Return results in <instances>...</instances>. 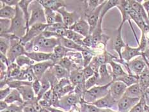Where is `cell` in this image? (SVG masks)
<instances>
[{
	"mask_svg": "<svg viewBox=\"0 0 149 112\" xmlns=\"http://www.w3.org/2000/svg\"><path fill=\"white\" fill-rule=\"evenodd\" d=\"M26 21L21 8L19 6H16V14L14 19L11 20V26L6 33H11L17 37H23L26 33Z\"/></svg>",
	"mask_w": 149,
	"mask_h": 112,
	"instance_id": "1",
	"label": "cell"
},
{
	"mask_svg": "<svg viewBox=\"0 0 149 112\" xmlns=\"http://www.w3.org/2000/svg\"><path fill=\"white\" fill-rule=\"evenodd\" d=\"M112 82L102 86H93L90 90H86L84 93L85 101L86 102H89L91 104L99 100V99L105 97L106 95L108 94L109 92L108 88L110 87V85H111Z\"/></svg>",
	"mask_w": 149,
	"mask_h": 112,
	"instance_id": "2",
	"label": "cell"
},
{
	"mask_svg": "<svg viewBox=\"0 0 149 112\" xmlns=\"http://www.w3.org/2000/svg\"><path fill=\"white\" fill-rule=\"evenodd\" d=\"M59 44V41L55 38H45L42 34L35 38L33 44V50L35 52L40 51L45 53V51L53 49Z\"/></svg>",
	"mask_w": 149,
	"mask_h": 112,
	"instance_id": "3",
	"label": "cell"
},
{
	"mask_svg": "<svg viewBox=\"0 0 149 112\" xmlns=\"http://www.w3.org/2000/svg\"><path fill=\"white\" fill-rule=\"evenodd\" d=\"M35 4L31 6V16L29 22V28L36 24H47L46 14L44 8L38 1H34Z\"/></svg>",
	"mask_w": 149,
	"mask_h": 112,
	"instance_id": "4",
	"label": "cell"
},
{
	"mask_svg": "<svg viewBox=\"0 0 149 112\" xmlns=\"http://www.w3.org/2000/svg\"><path fill=\"white\" fill-rule=\"evenodd\" d=\"M47 26L48 24H36L33 25L24 36L20 38L19 42L22 46H24L26 44L31 40L33 38L40 35L46 30Z\"/></svg>",
	"mask_w": 149,
	"mask_h": 112,
	"instance_id": "5",
	"label": "cell"
},
{
	"mask_svg": "<svg viewBox=\"0 0 149 112\" xmlns=\"http://www.w3.org/2000/svg\"><path fill=\"white\" fill-rule=\"evenodd\" d=\"M128 86L120 81H113L109 87V92L115 100L118 101L123 96Z\"/></svg>",
	"mask_w": 149,
	"mask_h": 112,
	"instance_id": "6",
	"label": "cell"
},
{
	"mask_svg": "<svg viewBox=\"0 0 149 112\" xmlns=\"http://www.w3.org/2000/svg\"><path fill=\"white\" fill-rule=\"evenodd\" d=\"M141 98H132L123 96L117 102L118 111L129 112L135 105L140 102Z\"/></svg>",
	"mask_w": 149,
	"mask_h": 112,
	"instance_id": "7",
	"label": "cell"
},
{
	"mask_svg": "<svg viewBox=\"0 0 149 112\" xmlns=\"http://www.w3.org/2000/svg\"><path fill=\"white\" fill-rule=\"evenodd\" d=\"M58 13L61 15L63 18V23L66 26L69 28L71 26H72L74 24L79 20V15L77 14L76 12H69L67 11V10L65 7H62L60 8L57 11Z\"/></svg>",
	"mask_w": 149,
	"mask_h": 112,
	"instance_id": "8",
	"label": "cell"
},
{
	"mask_svg": "<svg viewBox=\"0 0 149 112\" xmlns=\"http://www.w3.org/2000/svg\"><path fill=\"white\" fill-rule=\"evenodd\" d=\"M104 3L105 1L95 10L91 12V13L89 15H87V20H88V23L90 26V35H91V33H92L94 31L95 28L97 26L100 19V12H101L102 8L104 5Z\"/></svg>",
	"mask_w": 149,
	"mask_h": 112,
	"instance_id": "9",
	"label": "cell"
},
{
	"mask_svg": "<svg viewBox=\"0 0 149 112\" xmlns=\"http://www.w3.org/2000/svg\"><path fill=\"white\" fill-rule=\"evenodd\" d=\"M26 53V52L23 46L21 45L19 41L18 42L14 43L9 48L6 55H7L9 62L13 63L14 60L17 59L19 56L24 55Z\"/></svg>",
	"mask_w": 149,
	"mask_h": 112,
	"instance_id": "10",
	"label": "cell"
},
{
	"mask_svg": "<svg viewBox=\"0 0 149 112\" xmlns=\"http://www.w3.org/2000/svg\"><path fill=\"white\" fill-rule=\"evenodd\" d=\"M69 30H73L85 37H87L90 35V26L88 22L84 20L83 19H80L75 24H74L72 26L69 27Z\"/></svg>",
	"mask_w": 149,
	"mask_h": 112,
	"instance_id": "11",
	"label": "cell"
},
{
	"mask_svg": "<svg viewBox=\"0 0 149 112\" xmlns=\"http://www.w3.org/2000/svg\"><path fill=\"white\" fill-rule=\"evenodd\" d=\"M54 65L55 64L53 61L48 60L35 64L31 67L37 79L39 80V79H40L42 76H43L45 72L46 71L47 69L52 66H54Z\"/></svg>",
	"mask_w": 149,
	"mask_h": 112,
	"instance_id": "12",
	"label": "cell"
},
{
	"mask_svg": "<svg viewBox=\"0 0 149 112\" xmlns=\"http://www.w3.org/2000/svg\"><path fill=\"white\" fill-rule=\"evenodd\" d=\"M127 65L128 69L129 70V74H132L130 72L132 71L138 76L141 74L145 69V67H147V64L145 61L140 59H136L130 61V62H127Z\"/></svg>",
	"mask_w": 149,
	"mask_h": 112,
	"instance_id": "13",
	"label": "cell"
},
{
	"mask_svg": "<svg viewBox=\"0 0 149 112\" xmlns=\"http://www.w3.org/2000/svg\"><path fill=\"white\" fill-rule=\"evenodd\" d=\"M116 102V101L115 100L109 92L108 94L106 95L105 97L99 99V100L90 104L94 105L99 108H112L115 104Z\"/></svg>",
	"mask_w": 149,
	"mask_h": 112,
	"instance_id": "14",
	"label": "cell"
},
{
	"mask_svg": "<svg viewBox=\"0 0 149 112\" xmlns=\"http://www.w3.org/2000/svg\"><path fill=\"white\" fill-rule=\"evenodd\" d=\"M38 2L44 9H50L54 12H57L60 8L66 6L65 2L63 1H58V0H50V1L45 0V1H38Z\"/></svg>",
	"mask_w": 149,
	"mask_h": 112,
	"instance_id": "15",
	"label": "cell"
},
{
	"mask_svg": "<svg viewBox=\"0 0 149 112\" xmlns=\"http://www.w3.org/2000/svg\"><path fill=\"white\" fill-rule=\"evenodd\" d=\"M79 97L76 94H70L65 96L61 98L60 102H58V106L64 108L65 110H67L66 107H67V109H69L72 106L76 104L78 102Z\"/></svg>",
	"mask_w": 149,
	"mask_h": 112,
	"instance_id": "16",
	"label": "cell"
},
{
	"mask_svg": "<svg viewBox=\"0 0 149 112\" xmlns=\"http://www.w3.org/2000/svg\"><path fill=\"white\" fill-rule=\"evenodd\" d=\"M122 24L120 25V26L118 29L117 34L116 35V37L115 38L114 43H113V47H114L115 50L117 52L118 54V56L120 58V60H123L122 56V49L123 47H124L125 44L123 41L122 37Z\"/></svg>",
	"mask_w": 149,
	"mask_h": 112,
	"instance_id": "17",
	"label": "cell"
},
{
	"mask_svg": "<svg viewBox=\"0 0 149 112\" xmlns=\"http://www.w3.org/2000/svg\"><path fill=\"white\" fill-rule=\"evenodd\" d=\"M141 51L140 47L132 48L127 45L125 46V50L122 52V59H124L128 62H130L132 58L139 55H142L143 54Z\"/></svg>",
	"mask_w": 149,
	"mask_h": 112,
	"instance_id": "18",
	"label": "cell"
},
{
	"mask_svg": "<svg viewBox=\"0 0 149 112\" xmlns=\"http://www.w3.org/2000/svg\"><path fill=\"white\" fill-rule=\"evenodd\" d=\"M25 55L30 58L31 60L34 61V62H45V61L51 60L52 53H47L42 52H26Z\"/></svg>",
	"mask_w": 149,
	"mask_h": 112,
	"instance_id": "19",
	"label": "cell"
},
{
	"mask_svg": "<svg viewBox=\"0 0 149 112\" xmlns=\"http://www.w3.org/2000/svg\"><path fill=\"white\" fill-rule=\"evenodd\" d=\"M142 95H143V91L139 83H136L127 87L124 96L132 98H141Z\"/></svg>",
	"mask_w": 149,
	"mask_h": 112,
	"instance_id": "20",
	"label": "cell"
},
{
	"mask_svg": "<svg viewBox=\"0 0 149 112\" xmlns=\"http://www.w3.org/2000/svg\"><path fill=\"white\" fill-rule=\"evenodd\" d=\"M31 0L30 1H27V0H21L19 3L18 6L19 8H21L22 13H23L24 17L26 21V33L30 30V28H29V22H30V14H29V6L32 3Z\"/></svg>",
	"mask_w": 149,
	"mask_h": 112,
	"instance_id": "21",
	"label": "cell"
},
{
	"mask_svg": "<svg viewBox=\"0 0 149 112\" xmlns=\"http://www.w3.org/2000/svg\"><path fill=\"white\" fill-rule=\"evenodd\" d=\"M119 1H114V0H110V1H105L104 5L103 7L102 8L101 12H100V19H99V21L98 22L97 26L98 28H102V19L104 17L106 14L108 12L110 9L115 7L116 6H118L119 4Z\"/></svg>",
	"mask_w": 149,
	"mask_h": 112,
	"instance_id": "22",
	"label": "cell"
},
{
	"mask_svg": "<svg viewBox=\"0 0 149 112\" xmlns=\"http://www.w3.org/2000/svg\"><path fill=\"white\" fill-rule=\"evenodd\" d=\"M3 6L0 8V17H1V19H11L12 20L15 16L16 7L13 8L12 6H9L5 5L4 3H3Z\"/></svg>",
	"mask_w": 149,
	"mask_h": 112,
	"instance_id": "23",
	"label": "cell"
},
{
	"mask_svg": "<svg viewBox=\"0 0 149 112\" xmlns=\"http://www.w3.org/2000/svg\"><path fill=\"white\" fill-rule=\"evenodd\" d=\"M22 96L23 100L25 101H30L34 99V91L32 86L30 85L22 86L17 88Z\"/></svg>",
	"mask_w": 149,
	"mask_h": 112,
	"instance_id": "24",
	"label": "cell"
},
{
	"mask_svg": "<svg viewBox=\"0 0 149 112\" xmlns=\"http://www.w3.org/2000/svg\"><path fill=\"white\" fill-rule=\"evenodd\" d=\"M70 81L74 86H76L81 83L85 82V78L83 71L78 70H72L70 73Z\"/></svg>",
	"mask_w": 149,
	"mask_h": 112,
	"instance_id": "25",
	"label": "cell"
},
{
	"mask_svg": "<svg viewBox=\"0 0 149 112\" xmlns=\"http://www.w3.org/2000/svg\"><path fill=\"white\" fill-rule=\"evenodd\" d=\"M115 81H122L127 85L128 87L134 84H136L138 83L139 81V76L136 75H133L132 74H127L125 76H123L119 78H116Z\"/></svg>",
	"mask_w": 149,
	"mask_h": 112,
	"instance_id": "26",
	"label": "cell"
},
{
	"mask_svg": "<svg viewBox=\"0 0 149 112\" xmlns=\"http://www.w3.org/2000/svg\"><path fill=\"white\" fill-rule=\"evenodd\" d=\"M60 40L61 46H64L66 48H69V49H76L77 51H80L83 52L84 51H86L85 48L83 47V46H80V45L76 44L74 42V41L68 39L67 38L63 37H60Z\"/></svg>",
	"mask_w": 149,
	"mask_h": 112,
	"instance_id": "27",
	"label": "cell"
},
{
	"mask_svg": "<svg viewBox=\"0 0 149 112\" xmlns=\"http://www.w3.org/2000/svg\"><path fill=\"white\" fill-rule=\"evenodd\" d=\"M139 81H140L139 85H140L142 91L144 93V92L149 87V72L147 66L139 76Z\"/></svg>",
	"mask_w": 149,
	"mask_h": 112,
	"instance_id": "28",
	"label": "cell"
},
{
	"mask_svg": "<svg viewBox=\"0 0 149 112\" xmlns=\"http://www.w3.org/2000/svg\"><path fill=\"white\" fill-rule=\"evenodd\" d=\"M65 38L74 41V42L80 45V46H83V39H84L82 35L76 33V32H75L73 30H70L68 29L66 32Z\"/></svg>",
	"mask_w": 149,
	"mask_h": 112,
	"instance_id": "29",
	"label": "cell"
},
{
	"mask_svg": "<svg viewBox=\"0 0 149 112\" xmlns=\"http://www.w3.org/2000/svg\"><path fill=\"white\" fill-rule=\"evenodd\" d=\"M7 103H12V102L17 101L20 103H23V99L22 98V96L19 92L17 89L13 90L10 94L6 97V98L4 100Z\"/></svg>",
	"mask_w": 149,
	"mask_h": 112,
	"instance_id": "30",
	"label": "cell"
},
{
	"mask_svg": "<svg viewBox=\"0 0 149 112\" xmlns=\"http://www.w3.org/2000/svg\"><path fill=\"white\" fill-rule=\"evenodd\" d=\"M109 63L111 65L112 67V70H113V74L114 76V80H115L117 78L119 77H121L123 76H125L127 74L124 70H123L122 67L120 65H119L117 63H116L113 61L111 60L109 62Z\"/></svg>",
	"mask_w": 149,
	"mask_h": 112,
	"instance_id": "31",
	"label": "cell"
},
{
	"mask_svg": "<svg viewBox=\"0 0 149 112\" xmlns=\"http://www.w3.org/2000/svg\"><path fill=\"white\" fill-rule=\"evenodd\" d=\"M54 76L59 79L66 78L67 77L70 76L69 72H68L66 69H65L58 64L54 65Z\"/></svg>",
	"mask_w": 149,
	"mask_h": 112,
	"instance_id": "32",
	"label": "cell"
},
{
	"mask_svg": "<svg viewBox=\"0 0 149 112\" xmlns=\"http://www.w3.org/2000/svg\"><path fill=\"white\" fill-rule=\"evenodd\" d=\"M6 84H7L8 87L17 89L22 86L30 85L32 86V83L30 81H20V80H12V81H5Z\"/></svg>",
	"mask_w": 149,
	"mask_h": 112,
	"instance_id": "33",
	"label": "cell"
},
{
	"mask_svg": "<svg viewBox=\"0 0 149 112\" xmlns=\"http://www.w3.org/2000/svg\"><path fill=\"white\" fill-rule=\"evenodd\" d=\"M16 63H17V65L21 67H23L24 65H31L32 64L34 63V61L31 60L30 58L27 56L22 55L19 56L17 59H16Z\"/></svg>",
	"mask_w": 149,
	"mask_h": 112,
	"instance_id": "34",
	"label": "cell"
},
{
	"mask_svg": "<svg viewBox=\"0 0 149 112\" xmlns=\"http://www.w3.org/2000/svg\"><path fill=\"white\" fill-rule=\"evenodd\" d=\"M45 14H46L47 24L52 25L56 22V13L51 10L50 9H44Z\"/></svg>",
	"mask_w": 149,
	"mask_h": 112,
	"instance_id": "35",
	"label": "cell"
},
{
	"mask_svg": "<svg viewBox=\"0 0 149 112\" xmlns=\"http://www.w3.org/2000/svg\"><path fill=\"white\" fill-rule=\"evenodd\" d=\"M99 78V75L98 72H96L94 75L92 76L85 81V89L86 90H88L90 88L93 87L98 81V79Z\"/></svg>",
	"mask_w": 149,
	"mask_h": 112,
	"instance_id": "36",
	"label": "cell"
},
{
	"mask_svg": "<svg viewBox=\"0 0 149 112\" xmlns=\"http://www.w3.org/2000/svg\"><path fill=\"white\" fill-rule=\"evenodd\" d=\"M99 76L100 77L102 80L103 81H109V82H112L110 81L109 79L111 78V77L109 76V74L108 72V70H107V67L106 64H104V65H100L99 69Z\"/></svg>",
	"mask_w": 149,
	"mask_h": 112,
	"instance_id": "37",
	"label": "cell"
},
{
	"mask_svg": "<svg viewBox=\"0 0 149 112\" xmlns=\"http://www.w3.org/2000/svg\"><path fill=\"white\" fill-rule=\"evenodd\" d=\"M57 64L60 65L63 68L66 69L68 72L70 71V69L72 67V62H71L70 60L67 57H64L61 58L59 62L57 63Z\"/></svg>",
	"mask_w": 149,
	"mask_h": 112,
	"instance_id": "38",
	"label": "cell"
},
{
	"mask_svg": "<svg viewBox=\"0 0 149 112\" xmlns=\"http://www.w3.org/2000/svg\"><path fill=\"white\" fill-rule=\"evenodd\" d=\"M11 26V22L9 19H1V35H5L9 30Z\"/></svg>",
	"mask_w": 149,
	"mask_h": 112,
	"instance_id": "39",
	"label": "cell"
},
{
	"mask_svg": "<svg viewBox=\"0 0 149 112\" xmlns=\"http://www.w3.org/2000/svg\"><path fill=\"white\" fill-rule=\"evenodd\" d=\"M83 72L84 76H85V80H87L92 76L95 74L96 72L92 69V67L90 65H88L87 67H85V69L83 70Z\"/></svg>",
	"mask_w": 149,
	"mask_h": 112,
	"instance_id": "40",
	"label": "cell"
},
{
	"mask_svg": "<svg viewBox=\"0 0 149 112\" xmlns=\"http://www.w3.org/2000/svg\"><path fill=\"white\" fill-rule=\"evenodd\" d=\"M82 56L84 59V67H86L88 66L89 63L92 58V54L88 51H84L82 52Z\"/></svg>",
	"mask_w": 149,
	"mask_h": 112,
	"instance_id": "41",
	"label": "cell"
},
{
	"mask_svg": "<svg viewBox=\"0 0 149 112\" xmlns=\"http://www.w3.org/2000/svg\"><path fill=\"white\" fill-rule=\"evenodd\" d=\"M143 100L144 97L143 99V97H141L140 102H139L136 105H135L129 112H143V110H144L145 104V103H143Z\"/></svg>",
	"mask_w": 149,
	"mask_h": 112,
	"instance_id": "42",
	"label": "cell"
},
{
	"mask_svg": "<svg viewBox=\"0 0 149 112\" xmlns=\"http://www.w3.org/2000/svg\"><path fill=\"white\" fill-rule=\"evenodd\" d=\"M51 83H49L48 81H44V82H42V83L41 90L40 91V93L38 94V97L37 98L38 99H39L41 97H42L43 95L47 91V90L49 89Z\"/></svg>",
	"mask_w": 149,
	"mask_h": 112,
	"instance_id": "43",
	"label": "cell"
},
{
	"mask_svg": "<svg viewBox=\"0 0 149 112\" xmlns=\"http://www.w3.org/2000/svg\"><path fill=\"white\" fill-rule=\"evenodd\" d=\"M32 88H33L34 93L35 95H38L40 93V91L41 90L42 85L38 79H36L32 83Z\"/></svg>",
	"mask_w": 149,
	"mask_h": 112,
	"instance_id": "44",
	"label": "cell"
},
{
	"mask_svg": "<svg viewBox=\"0 0 149 112\" xmlns=\"http://www.w3.org/2000/svg\"><path fill=\"white\" fill-rule=\"evenodd\" d=\"M8 49V45L6 44L5 41H3L2 39H1V41H0V50H1V53L6 56Z\"/></svg>",
	"mask_w": 149,
	"mask_h": 112,
	"instance_id": "45",
	"label": "cell"
},
{
	"mask_svg": "<svg viewBox=\"0 0 149 112\" xmlns=\"http://www.w3.org/2000/svg\"><path fill=\"white\" fill-rule=\"evenodd\" d=\"M10 92V87L6 88L4 90L1 89V91H0V99H1V101H3V99L5 100Z\"/></svg>",
	"mask_w": 149,
	"mask_h": 112,
	"instance_id": "46",
	"label": "cell"
},
{
	"mask_svg": "<svg viewBox=\"0 0 149 112\" xmlns=\"http://www.w3.org/2000/svg\"><path fill=\"white\" fill-rule=\"evenodd\" d=\"M1 112H22L21 108L17 106L14 104H12L11 106H8V108L6 110H3Z\"/></svg>",
	"mask_w": 149,
	"mask_h": 112,
	"instance_id": "47",
	"label": "cell"
},
{
	"mask_svg": "<svg viewBox=\"0 0 149 112\" xmlns=\"http://www.w3.org/2000/svg\"><path fill=\"white\" fill-rule=\"evenodd\" d=\"M19 1H19V0H1V2L4 3V4L6 5L9 6H15V7L17 6H18Z\"/></svg>",
	"mask_w": 149,
	"mask_h": 112,
	"instance_id": "48",
	"label": "cell"
},
{
	"mask_svg": "<svg viewBox=\"0 0 149 112\" xmlns=\"http://www.w3.org/2000/svg\"><path fill=\"white\" fill-rule=\"evenodd\" d=\"M53 88L48 90L46 93H45V94L42 96L44 100H46V101H47L51 102L52 96H53Z\"/></svg>",
	"mask_w": 149,
	"mask_h": 112,
	"instance_id": "49",
	"label": "cell"
},
{
	"mask_svg": "<svg viewBox=\"0 0 149 112\" xmlns=\"http://www.w3.org/2000/svg\"><path fill=\"white\" fill-rule=\"evenodd\" d=\"M83 45H85V46H92V35H91L84 38V39H83Z\"/></svg>",
	"mask_w": 149,
	"mask_h": 112,
	"instance_id": "50",
	"label": "cell"
},
{
	"mask_svg": "<svg viewBox=\"0 0 149 112\" xmlns=\"http://www.w3.org/2000/svg\"><path fill=\"white\" fill-rule=\"evenodd\" d=\"M87 109H88V112H100L101 110H99V108L96 107L95 106L92 104L87 105Z\"/></svg>",
	"mask_w": 149,
	"mask_h": 112,
	"instance_id": "51",
	"label": "cell"
},
{
	"mask_svg": "<svg viewBox=\"0 0 149 112\" xmlns=\"http://www.w3.org/2000/svg\"><path fill=\"white\" fill-rule=\"evenodd\" d=\"M38 103L40 104V105L41 106V107H43L44 108H47L48 107H50V106L51 105V103L50 102L46 101V100H44V99L39 101Z\"/></svg>",
	"mask_w": 149,
	"mask_h": 112,
	"instance_id": "52",
	"label": "cell"
},
{
	"mask_svg": "<svg viewBox=\"0 0 149 112\" xmlns=\"http://www.w3.org/2000/svg\"><path fill=\"white\" fill-rule=\"evenodd\" d=\"M0 55H1L0 56V62H1L2 63H4L6 66H9V61H8V58L5 55H4V54H3L2 53H1Z\"/></svg>",
	"mask_w": 149,
	"mask_h": 112,
	"instance_id": "53",
	"label": "cell"
},
{
	"mask_svg": "<svg viewBox=\"0 0 149 112\" xmlns=\"http://www.w3.org/2000/svg\"><path fill=\"white\" fill-rule=\"evenodd\" d=\"M8 108V106L7 102H6L5 101H1V102H0V110H1V111L6 110Z\"/></svg>",
	"mask_w": 149,
	"mask_h": 112,
	"instance_id": "54",
	"label": "cell"
},
{
	"mask_svg": "<svg viewBox=\"0 0 149 112\" xmlns=\"http://www.w3.org/2000/svg\"><path fill=\"white\" fill-rule=\"evenodd\" d=\"M144 99L147 105H149V87L143 93Z\"/></svg>",
	"mask_w": 149,
	"mask_h": 112,
	"instance_id": "55",
	"label": "cell"
},
{
	"mask_svg": "<svg viewBox=\"0 0 149 112\" xmlns=\"http://www.w3.org/2000/svg\"><path fill=\"white\" fill-rule=\"evenodd\" d=\"M24 112H37L33 106H28L24 108Z\"/></svg>",
	"mask_w": 149,
	"mask_h": 112,
	"instance_id": "56",
	"label": "cell"
},
{
	"mask_svg": "<svg viewBox=\"0 0 149 112\" xmlns=\"http://www.w3.org/2000/svg\"><path fill=\"white\" fill-rule=\"evenodd\" d=\"M142 5H143L144 9L145 10V11H146L147 12H149V1H143Z\"/></svg>",
	"mask_w": 149,
	"mask_h": 112,
	"instance_id": "57",
	"label": "cell"
},
{
	"mask_svg": "<svg viewBox=\"0 0 149 112\" xmlns=\"http://www.w3.org/2000/svg\"><path fill=\"white\" fill-rule=\"evenodd\" d=\"M47 110H49L50 112H63V111L61 110H59L58 109L54 108H51V107H48L46 108Z\"/></svg>",
	"mask_w": 149,
	"mask_h": 112,
	"instance_id": "58",
	"label": "cell"
},
{
	"mask_svg": "<svg viewBox=\"0 0 149 112\" xmlns=\"http://www.w3.org/2000/svg\"><path fill=\"white\" fill-rule=\"evenodd\" d=\"M144 110L145 112H149V105L146 104H144Z\"/></svg>",
	"mask_w": 149,
	"mask_h": 112,
	"instance_id": "59",
	"label": "cell"
},
{
	"mask_svg": "<svg viewBox=\"0 0 149 112\" xmlns=\"http://www.w3.org/2000/svg\"><path fill=\"white\" fill-rule=\"evenodd\" d=\"M40 112H50L49 110H47L46 108H42Z\"/></svg>",
	"mask_w": 149,
	"mask_h": 112,
	"instance_id": "60",
	"label": "cell"
},
{
	"mask_svg": "<svg viewBox=\"0 0 149 112\" xmlns=\"http://www.w3.org/2000/svg\"><path fill=\"white\" fill-rule=\"evenodd\" d=\"M147 16H148V20H149V12H147Z\"/></svg>",
	"mask_w": 149,
	"mask_h": 112,
	"instance_id": "61",
	"label": "cell"
},
{
	"mask_svg": "<svg viewBox=\"0 0 149 112\" xmlns=\"http://www.w3.org/2000/svg\"><path fill=\"white\" fill-rule=\"evenodd\" d=\"M110 112H113V111H110Z\"/></svg>",
	"mask_w": 149,
	"mask_h": 112,
	"instance_id": "62",
	"label": "cell"
}]
</instances>
